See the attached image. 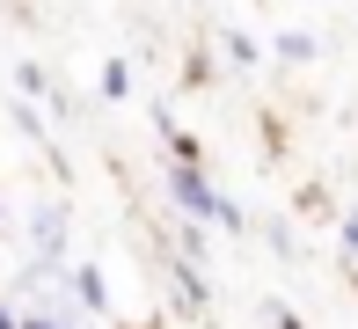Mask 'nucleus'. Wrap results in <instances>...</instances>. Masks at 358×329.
<instances>
[{"mask_svg": "<svg viewBox=\"0 0 358 329\" xmlns=\"http://www.w3.org/2000/svg\"><path fill=\"white\" fill-rule=\"evenodd\" d=\"M169 197L190 212V220H213V227H227V234L241 227V212H234V205H227V197L198 176V161H176V169H169Z\"/></svg>", "mask_w": 358, "mask_h": 329, "instance_id": "1", "label": "nucleus"}, {"mask_svg": "<svg viewBox=\"0 0 358 329\" xmlns=\"http://www.w3.org/2000/svg\"><path fill=\"white\" fill-rule=\"evenodd\" d=\"M73 293H80V307H95V315L110 307V286H103V271H95V263H80V271H73Z\"/></svg>", "mask_w": 358, "mask_h": 329, "instance_id": "2", "label": "nucleus"}, {"mask_svg": "<svg viewBox=\"0 0 358 329\" xmlns=\"http://www.w3.org/2000/svg\"><path fill=\"white\" fill-rule=\"evenodd\" d=\"M227 59H234V66H256L264 52H256V37H241V29H227Z\"/></svg>", "mask_w": 358, "mask_h": 329, "instance_id": "3", "label": "nucleus"}, {"mask_svg": "<svg viewBox=\"0 0 358 329\" xmlns=\"http://www.w3.org/2000/svg\"><path fill=\"white\" fill-rule=\"evenodd\" d=\"M278 59H315V37H307V29H285V37H278Z\"/></svg>", "mask_w": 358, "mask_h": 329, "instance_id": "4", "label": "nucleus"}, {"mask_svg": "<svg viewBox=\"0 0 358 329\" xmlns=\"http://www.w3.org/2000/svg\"><path fill=\"white\" fill-rule=\"evenodd\" d=\"M344 249L358 256V212H344Z\"/></svg>", "mask_w": 358, "mask_h": 329, "instance_id": "5", "label": "nucleus"}, {"mask_svg": "<svg viewBox=\"0 0 358 329\" xmlns=\"http://www.w3.org/2000/svg\"><path fill=\"white\" fill-rule=\"evenodd\" d=\"M271 322H278V329H307V322H300V315H285V307H278V315H271Z\"/></svg>", "mask_w": 358, "mask_h": 329, "instance_id": "6", "label": "nucleus"}, {"mask_svg": "<svg viewBox=\"0 0 358 329\" xmlns=\"http://www.w3.org/2000/svg\"><path fill=\"white\" fill-rule=\"evenodd\" d=\"M22 329H59V322H44V315H29V322H22Z\"/></svg>", "mask_w": 358, "mask_h": 329, "instance_id": "7", "label": "nucleus"}, {"mask_svg": "<svg viewBox=\"0 0 358 329\" xmlns=\"http://www.w3.org/2000/svg\"><path fill=\"white\" fill-rule=\"evenodd\" d=\"M0 329H22V322H15V315H8V307H0Z\"/></svg>", "mask_w": 358, "mask_h": 329, "instance_id": "8", "label": "nucleus"}]
</instances>
